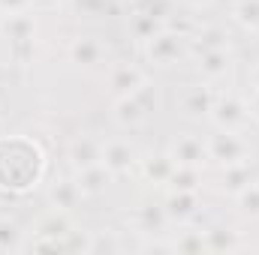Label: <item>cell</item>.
<instances>
[{"label": "cell", "instance_id": "1", "mask_svg": "<svg viewBox=\"0 0 259 255\" xmlns=\"http://www.w3.org/2000/svg\"><path fill=\"white\" fill-rule=\"evenodd\" d=\"M46 150L36 138L6 135L0 141V192L24 195L46 180Z\"/></svg>", "mask_w": 259, "mask_h": 255}, {"label": "cell", "instance_id": "2", "mask_svg": "<svg viewBox=\"0 0 259 255\" xmlns=\"http://www.w3.org/2000/svg\"><path fill=\"white\" fill-rule=\"evenodd\" d=\"M142 60L148 63V69H175L184 60H193L190 30L175 27V24L160 27L154 36L142 42Z\"/></svg>", "mask_w": 259, "mask_h": 255}, {"label": "cell", "instance_id": "3", "mask_svg": "<svg viewBox=\"0 0 259 255\" xmlns=\"http://www.w3.org/2000/svg\"><path fill=\"white\" fill-rule=\"evenodd\" d=\"M205 147H208V165H214V168L253 162V144H250L247 132L211 129V135H205Z\"/></svg>", "mask_w": 259, "mask_h": 255}, {"label": "cell", "instance_id": "4", "mask_svg": "<svg viewBox=\"0 0 259 255\" xmlns=\"http://www.w3.org/2000/svg\"><path fill=\"white\" fill-rule=\"evenodd\" d=\"M211 129H223V132H247L253 126L244 93H232V90H217L211 114H208Z\"/></svg>", "mask_w": 259, "mask_h": 255}, {"label": "cell", "instance_id": "5", "mask_svg": "<svg viewBox=\"0 0 259 255\" xmlns=\"http://www.w3.org/2000/svg\"><path fill=\"white\" fill-rule=\"evenodd\" d=\"M193 69H196V78H199V81H205V84H211V87H220L226 78H232L235 54L229 51V45H217V48L196 51Z\"/></svg>", "mask_w": 259, "mask_h": 255}, {"label": "cell", "instance_id": "6", "mask_svg": "<svg viewBox=\"0 0 259 255\" xmlns=\"http://www.w3.org/2000/svg\"><path fill=\"white\" fill-rule=\"evenodd\" d=\"M0 36L15 48V54H24L39 39V15L36 9L18 12V15H0Z\"/></svg>", "mask_w": 259, "mask_h": 255}, {"label": "cell", "instance_id": "7", "mask_svg": "<svg viewBox=\"0 0 259 255\" xmlns=\"http://www.w3.org/2000/svg\"><path fill=\"white\" fill-rule=\"evenodd\" d=\"M66 57H69L72 66L94 72V69L109 66V45L100 36H94V33H75L66 42Z\"/></svg>", "mask_w": 259, "mask_h": 255}, {"label": "cell", "instance_id": "8", "mask_svg": "<svg viewBox=\"0 0 259 255\" xmlns=\"http://www.w3.org/2000/svg\"><path fill=\"white\" fill-rule=\"evenodd\" d=\"M169 159L175 165H187V168H208V147H205V135L199 132H181L169 141L166 147Z\"/></svg>", "mask_w": 259, "mask_h": 255}, {"label": "cell", "instance_id": "9", "mask_svg": "<svg viewBox=\"0 0 259 255\" xmlns=\"http://www.w3.org/2000/svg\"><path fill=\"white\" fill-rule=\"evenodd\" d=\"M139 159H142V153L136 150V144L130 138H121V135L103 138V165L115 177H124L130 171H136L139 168Z\"/></svg>", "mask_w": 259, "mask_h": 255}, {"label": "cell", "instance_id": "10", "mask_svg": "<svg viewBox=\"0 0 259 255\" xmlns=\"http://www.w3.org/2000/svg\"><path fill=\"white\" fill-rule=\"evenodd\" d=\"M166 216L172 225H193L202 213V192H187V189H169L163 198Z\"/></svg>", "mask_w": 259, "mask_h": 255}, {"label": "cell", "instance_id": "11", "mask_svg": "<svg viewBox=\"0 0 259 255\" xmlns=\"http://www.w3.org/2000/svg\"><path fill=\"white\" fill-rule=\"evenodd\" d=\"M253 180H259V171L253 168V162L223 165V168H217V171H214V177H211L214 189L220 192V195H229V198H235L238 192H244Z\"/></svg>", "mask_w": 259, "mask_h": 255}, {"label": "cell", "instance_id": "12", "mask_svg": "<svg viewBox=\"0 0 259 255\" xmlns=\"http://www.w3.org/2000/svg\"><path fill=\"white\" fill-rule=\"evenodd\" d=\"M145 81H151V69L142 63H112L106 72V84L115 96L136 93Z\"/></svg>", "mask_w": 259, "mask_h": 255}, {"label": "cell", "instance_id": "13", "mask_svg": "<svg viewBox=\"0 0 259 255\" xmlns=\"http://www.w3.org/2000/svg\"><path fill=\"white\" fill-rule=\"evenodd\" d=\"M214 96H217V87H211V84H205V81H193V84L184 90V96H181V111H184V117L193 120V123L208 120L211 105H214Z\"/></svg>", "mask_w": 259, "mask_h": 255}, {"label": "cell", "instance_id": "14", "mask_svg": "<svg viewBox=\"0 0 259 255\" xmlns=\"http://www.w3.org/2000/svg\"><path fill=\"white\" fill-rule=\"evenodd\" d=\"M148 117H151V111L142 105V99L136 96V93H127V96H115V102H112V120H115V126L127 129H142L148 123Z\"/></svg>", "mask_w": 259, "mask_h": 255}, {"label": "cell", "instance_id": "15", "mask_svg": "<svg viewBox=\"0 0 259 255\" xmlns=\"http://www.w3.org/2000/svg\"><path fill=\"white\" fill-rule=\"evenodd\" d=\"M103 162V138H94V135H78L69 141L66 147V165L69 171H81L88 165H97Z\"/></svg>", "mask_w": 259, "mask_h": 255}, {"label": "cell", "instance_id": "16", "mask_svg": "<svg viewBox=\"0 0 259 255\" xmlns=\"http://www.w3.org/2000/svg\"><path fill=\"white\" fill-rule=\"evenodd\" d=\"M133 225H136V231H139V234H145V237L169 234V228H172V222H169V216H166L163 201H160V204L148 201V204L136 207V213H133Z\"/></svg>", "mask_w": 259, "mask_h": 255}, {"label": "cell", "instance_id": "17", "mask_svg": "<svg viewBox=\"0 0 259 255\" xmlns=\"http://www.w3.org/2000/svg\"><path fill=\"white\" fill-rule=\"evenodd\" d=\"M49 207L52 210H64V213H72L78 204H81V189H78V183H75V177H72V171L66 174V177H58L55 183H49Z\"/></svg>", "mask_w": 259, "mask_h": 255}, {"label": "cell", "instance_id": "18", "mask_svg": "<svg viewBox=\"0 0 259 255\" xmlns=\"http://www.w3.org/2000/svg\"><path fill=\"white\" fill-rule=\"evenodd\" d=\"M72 177H75V183H78V189L84 198H94V195H103V192L109 189L118 177L103 165V162H97V165H88V168H81V171H72Z\"/></svg>", "mask_w": 259, "mask_h": 255}, {"label": "cell", "instance_id": "19", "mask_svg": "<svg viewBox=\"0 0 259 255\" xmlns=\"http://www.w3.org/2000/svg\"><path fill=\"white\" fill-rule=\"evenodd\" d=\"M136 171L142 174V180H145V183H151V186H166V183H169V177H172V171H175V162L169 159V153L142 156Z\"/></svg>", "mask_w": 259, "mask_h": 255}, {"label": "cell", "instance_id": "20", "mask_svg": "<svg viewBox=\"0 0 259 255\" xmlns=\"http://www.w3.org/2000/svg\"><path fill=\"white\" fill-rule=\"evenodd\" d=\"M229 18L238 30L244 33H259V0H232Z\"/></svg>", "mask_w": 259, "mask_h": 255}, {"label": "cell", "instance_id": "21", "mask_svg": "<svg viewBox=\"0 0 259 255\" xmlns=\"http://www.w3.org/2000/svg\"><path fill=\"white\" fill-rule=\"evenodd\" d=\"M66 6L75 15H84V18H115V15H121L118 0H66Z\"/></svg>", "mask_w": 259, "mask_h": 255}, {"label": "cell", "instance_id": "22", "mask_svg": "<svg viewBox=\"0 0 259 255\" xmlns=\"http://www.w3.org/2000/svg\"><path fill=\"white\" fill-rule=\"evenodd\" d=\"M241 234L232 228H205V252H235L241 249Z\"/></svg>", "mask_w": 259, "mask_h": 255}, {"label": "cell", "instance_id": "23", "mask_svg": "<svg viewBox=\"0 0 259 255\" xmlns=\"http://www.w3.org/2000/svg\"><path fill=\"white\" fill-rule=\"evenodd\" d=\"M205 168H187V165H175L166 189H187V192H202L205 186Z\"/></svg>", "mask_w": 259, "mask_h": 255}, {"label": "cell", "instance_id": "24", "mask_svg": "<svg viewBox=\"0 0 259 255\" xmlns=\"http://www.w3.org/2000/svg\"><path fill=\"white\" fill-rule=\"evenodd\" d=\"M127 27H130V33H133V39L142 45L148 36H154L160 27H166V24H160L154 15H148L145 9H133L130 12V18H127Z\"/></svg>", "mask_w": 259, "mask_h": 255}, {"label": "cell", "instance_id": "25", "mask_svg": "<svg viewBox=\"0 0 259 255\" xmlns=\"http://www.w3.org/2000/svg\"><path fill=\"white\" fill-rule=\"evenodd\" d=\"M24 231L15 219L9 216H0V252H15V249H24Z\"/></svg>", "mask_w": 259, "mask_h": 255}, {"label": "cell", "instance_id": "26", "mask_svg": "<svg viewBox=\"0 0 259 255\" xmlns=\"http://www.w3.org/2000/svg\"><path fill=\"white\" fill-rule=\"evenodd\" d=\"M235 207H238L241 216H247V219H259V180H253L244 192L235 195Z\"/></svg>", "mask_w": 259, "mask_h": 255}, {"label": "cell", "instance_id": "27", "mask_svg": "<svg viewBox=\"0 0 259 255\" xmlns=\"http://www.w3.org/2000/svg\"><path fill=\"white\" fill-rule=\"evenodd\" d=\"M39 0H0V15H18V12H30L36 9Z\"/></svg>", "mask_w": 259, "mask_h": 255}, {"label": "cell", "instance_id": "28", "mask_svg": "<svg viewBox=\"0 0 259 255\" xmlns=\"http://www.w3.org/2000/svg\"><path fill=\"white\" fill-rule=\"evenodd\" d=\"M244 102H247L250 120L259 126V87H247V93H244Z\"/></svg>", "mask_w": 259, "mask_h": 255}, {"label": "cell", "instance_id": "29", "mask_svg": "<svg viewBox=\"0 0 259 255\" xmlns=\"http://www.w3.org/2000/svg\"><path fill=\"white\" fill-rule=\"evenodd\" d=\"M178 3H184V6H187V9H193V12H202V9L214 6V0H178Z\"/></svg>", "mask_w": 259, "mask_h": 255}, {"label": "cell", "instance_id": "30", "mask_svg": "<svg viewBox=\"0 0 259 255\" xmlns=\"http://www.w3.org/2000/svg\"><path fill=\"white\" fill-rule=\"evenodd\" d=\"M247 81H250V87H259V60L250 66V72H247Z\"/></svg>", "mask_w": 259, "mask_h": 255}, {"label": "cell", "instance_id": "31", "mask_svg": "<svg viewBox=\"0 0 259 255\" xmlns=\"http://www.w3.org/2000/svg\"><path fill=\"white\" fill-rule=\"evenodd\" d=\"M6 135H9V132H6V123H3V120H0V141H3V138H6Z\"/></svg>", "mask_w": 259, "mask_h": 255}]
</instances>
